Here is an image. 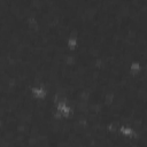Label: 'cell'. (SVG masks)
I'll use <instances>...</instances> for the list:
<instances>
[{
  "mask_svg": "<svg viewBox=\"0 0 147 147\" xmlns=\"http://www.w3.org/2000/svg\"><path fill=\"white\" fill-rule=\"evenodd\" d=\"M105 100H106V105H107V106L112 105V102L114 101V92H108V93L106 94Z\"/></svg>",
  "mask_w": 147,
  "mask_h": 147,
  "instance_id": "3",
  "label": "cell"
},
{
  "mask_svg": "<svg viewBox=\"0 0 147 147\" xmlns=\"http://www.w3.org/2000/svg\"><path fill=\"white\" fill-rule=\"evenodd\" d=\"M77 40H78V38L77 37H75V36H70L69 38H68V41H67V45L69 46V48L70 49H74L76 46H77Z\"/></svg>",
  "mask_w": 147,
  "mask_h": 147,
  "instance_id": "2",
  "label": "cell"
},
{
  "mask_svg": "<svg viewBox=\"0 0 147 147\" xmlns=\"http://www.w3.org/2000/svg\"><path fill=\"white\" fill-rule=\"evenodd\" d=\"M140 69H141V65L137 61H134L130 64V74H132V75H137V74H139Z\"/></svg>",
  "mask_w": 147,
  "mask_h": 147,
  "instance_id": "1",
  "label": "cell"
}]
</instances>
